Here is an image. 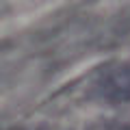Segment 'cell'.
<instances>
[{"label": "cell", "instance_id": "1", "mask_svg": "<svg viewBox=\"0 0 130 130\" xmlns=\"http://www.w3.org/2000/svg\"><path fill=\"white\" fill-rule=\"evenodd\" d=\"M91 95L98 102L121 106L130 104V59L106 65L91 83Z\"/></svg>", "mask_w": 130, "mask_h": 130}, {"label": "cell", "instance_id": "2", "mask_svg": "<svg viewBox=\"0 0 130 130\" xmlns=\"http://www.w3.org/2000/svg\"><path fill=\"white\" fill-rule=\"evenodd\" d=\"M91 130H130V119L128 121H104L100 126H93Z\"/></svg>", "mask_w": 130, "mask_h": 130}, {"label": "cell", "instance_id": "3", "mask_svg": "<svg viewBox=\"0 0 130 130\" xmlns=\"http://www.w3.org/2000/svg\"><path fill=\"white\" fill-rule=\"evenodd\" d=\"M37 130H50V128H37Z\"/></svg>", "mask_w": 130, "mask_h": 130}]
</instances>
